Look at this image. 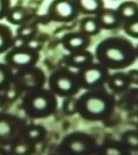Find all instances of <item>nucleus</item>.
<instances>
[{"mask_svg": "<svg viewBox=\"0 0 138 155\" xmlns=\"http://www.w3.org/2000/svg\"><path fill=\"white\" fill-rule=\"evenodd\" d=\"M84 29L88 32H93L97 29V25L96 22L92 19H89L85 22Z\"/></svg>", "mask_w": 138, "mask_h": 155, "instance_id": "13", "label": "nucleus"}, {"mask_svg": "<svg viewBox=\"0 0 138 155\" xmlns=\"http://www.w3.org/2000/svg\"><path fill=\"white\" fill-rule=\"evenodd\" d=\"M2 79V74L0 73V81H1Z\"/></svg>", "mask_w": 138, "mask_h": 155, "instance_id": "21", "label": "nucleus"}, {"mask_svg": "<svg viewBox=\"0 0 138 155\" xmlns=\"http://www.w3.org/2000/svg\"><path fill=\"white\" fill-rule=\"evenodd\" d=\"M11 8V0H0V21L6 17Z\"/></svg>", "mask_w": 138, "mask_h": 155, "instance_id": "8", "label": "nucleus"}, {"mask_svg": "<svg viewBox=\"0 0 138 155\" xmlns=\"http://www.w3.org/2000/svg\"><path fill=\"white\" fill-rule=\"evenodd\" d=\"M101 76L100 72L96 69H91L85 73V80L89 84H92L99 80Z\"/></svg>", "mask_w": 138, "mask_h": 155, "instance_id": "7", "label": "nucleus"}, {"mask_svg": "<svg viewBox=\"0 0 138 155\" xmlns=\"http://www.w3.org/2000/svg\"><path fill=\"white\" fill-rule=\"evenodd\" d=\"M106 55L108 58L112 61H121L124 59V54L118 48H109L107 51Z\"/></svg>", "mask_w": 138, "mask_h": 155, "instance_id": "6", "label": "nucleus"}, {"mask_svg": "<svg viewBox=\"0 0 138 155\" xmlns=\"http://www.w3.org/2000/svg\"><path fill=\"white\" fill-rule=\"evenodd\" d=\"M58 86L61 90L68 91L70 90L72 84L70 80L67 78H61L58 81Z\"/></svg>", "mask_w": 138, "mask_h": 155, "instance_id": "11", "label": "nucleus"}, {"mask_svg": "<svg viewBox=\"0 0 138 155\" xmlns=\"http://www.w3.org/2000/svg\"><path fill=\"white\" fill-rule=\"evenodd\" d=\"M130 30L134 34H138V22L132 24L130 27Z\"/></svg>", "mask_w": 138, "mask_h": 155, "instance_id": "17", "label": "nucleus"}, {"mask_svg": "<svg viewBox=\"0 0 138 155\" xmlns=\"http://www.w3.org/2000/svg\"><path fill=\"white\" fill-rule=\"evenodd\" d=\"M102 21L107 25H111L116 22V17L113 13L105 12L102 15Z\"/></svg>", "mask_w": 138, "mask_h": 155, "instance_id": "10", "label": "nucleus"}, {"mask_svg": "<svg viewBox=\"0 0 138 155\" xmlns=\"http://www.w3.org/2000/svg\"><path fill=\"white\" fill-rule=\"evenodd\" d=\"M136 8L133 5H127L124 6L122 9V13L125 17H131L136 14Z\"/></svg>", "mask_w": 138, "mask_h": 155, "instance_id": "12", "label": "nucleus"}, {"mask_svg": "<svg viewBox=\"0 0 138 155\" xmlns=\"http://www.w3.org/2000/svg\"><path fill=\"white\" fill-rule=\"evenodd\" d=\"M80 5L84 9L89 12H93L98 7L97 0H80Z\"/></svg>", "mask_w": 138, "mask_h": 155, "instance_id": "9", "label": "nucleus"}, {"mask_svg": "<svg viewBox=\"0 0 138 155\" xmlns=\"http://www.w3.org/2000/svg\"><path fill=\"white\" fill-rule=\"evenodd\" d=\"M131 143L133 144H138V140L136 138H132L131 140Z\"/></svg>", "mask_w": 138, "mask_h": 155, "instance_id": "20", "label": "nucleus"}, {"mask_svg": "<svg viewBox=\"0 0 138 155\" xmlns=\"http://www.w3.org/2000/svg\"><path fill=\"white\" fill-rule=\"evenodd\" d=\"M34 54L32 51L27 49H19L12 52L11 54L12 61L18 64H25L32 60Z\"/></svg>", "mask_w": 138, "mask_h": 155, "instance_id": "4", "label": "nucleus"}, {"mask_svg": "<svg viewBox=\"0 0 138 155\" xmlns=\"http://www.w3.org/2000/svg\"><path fill=\"white\" fill-rule=\"evenodd\" d=\"M114 83H115V85L117 86H119V87H121L123 85H124V82L123 80H121V79H116L114 81Z\"/></svg>", "mask_w": 138, "mask_h": 155, "instance_id": "19", "label": "nucleus"}, {"mask_svg": "<svg viewBox=\"0 0 138 155\" xmlns=\"http://www.w3.org/2000/svg\"><path fill=\"white\" fill-rule=\"evenodd\" d=\"M86 57L84 55H78L74 58V61L76 63H82L85 61Z\"/></svg>", "mask_w": 138, "mask_h": 155, "instance_id": "16", "label": "nucleus"}, {"mask_svg": "<svg viewBox=\"0 0 138 155\" xmlns=\"http://www.w3.org/2000/svg\"><path fill=\"white\" fill-rule=\"evenodd\" d=\"M88 110L93 114H99L104 110L105 104L102 100L92 98L89 100L86 104Z\"/></svg>", "mask_w": 138, "mask_h": 155, "instance_id": "5", "label": "nucleus"}, {"mask_svg": "<svg viewBox=\"0 0 138 155\" xmlns=\"http://www.w3.org/2000/svg\"><path fill=\"white\" fill-rule=\"evenodd\" d=\"M26 10L22 8H10L5 18L12 24H18L25 22L28 17Z\"/></svg>", "mask_w": 138, "mask_h": 155, "instance_id": "2", "label": "nucleus"}, {"mask_svg": "<svg viewBox=\"0 0 138 155\" xmlns=\"http://www.w3.org/2000/svg\"><path fill=\"white\" fill-rule=\"evenodd\" d=\"M12 41V31L9 26L0 23V52L7 50Z\"/></svg>", "mask_w": 138, "mask_h": 155, "instance_id": "3", "label": "nucleus"}, {"mask_svg": "<svg viewBox=\"0 0 138 155\" xmlns=\"http://www.w3.org/2000/svg\"><path fill=\"white\" fill-rule=\"evenodd\" d=\"M49 12L53 18H66L70 16L72 7L68 1L56 0L50 5Z\"/></svg>", "mask_w": 138, "mask_h": 155, "instance_id": "1", "label": "nucleus"}, {"mask_svg": "<svg viewBox=\"0 0 138 155\" xmlns=\"http://www.w3.org/2000/svg\"><path fill=\"white\" fill-rule=\"evenodd\" d=\"M35 105L39 109H43L46 106V102L45 100L43 98H39L35 102Z\"/></svg>", "mask_w": 138, "mask_h": 155, "instance_id": "15", "label": "nucleus"}, {"mask_svg": "<svg viewBox=\"0 0 138 155\" xmlns=\"http://www.w3.org/2000/svg\"><path fill=\"white\" fill-rule=\"evenodd\" d=\"M71 46L73 48H78L81 46L83 44V41L80 37H74L71 39L69 41Z\"/></svg>", "mask_w": 138, "mask_h": 155, "instance_id": "14", "label": "nucleus"}, {"mask_svg": "<svg viewBox=\"0 0 138 155\" xmlns=\"http://www.w3.org/2000/svg\"><path fill=\"white\" fill-rule=\"evenodd\" d=\"M72 148L75 150H81L82 149V144L79 143H73L72 145Z\"/></svg>", "mask_w": 138, "mask_h": 155, "instance_id": "18", "label": "nucleus"}]
</instances>
